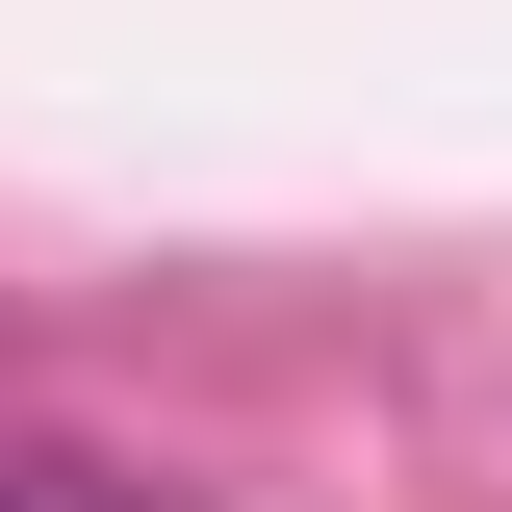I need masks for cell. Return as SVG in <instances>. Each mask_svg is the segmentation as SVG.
Wrapping results in <instances>:
<instances>
[{
	"mask_svg": "<svg viewBox=\"0 0 512 512\" xmlns=\"http://www.w3.org/2000/svg\"><path fill=\"white\" fill-rule=\"evenodd\" d=\"M0 512H154V487H128V461H52V436H26V461H0Z\"/></svg>",
	"mask_w": 512,
	"mask_h": 512,
	"instance_id": "cell-1",
	"label": "cell"
}]
</instances>
